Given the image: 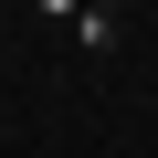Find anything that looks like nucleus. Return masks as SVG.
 Listing matches in <instances>:
<instances>
[{
    "label": "nucleus",
    "instance_id": "1",
    "mask_svg": "<svg viewBox=\"0 0 158 158\" xmlns=\"http://www.w3.org/2000/svg\"><path fill=\"white\" fill-rule=\"evenodd\" d=\"M42 21H53L74 53H116V42H127V11H116V0H42Z\"/></svg>",
    "mask_w": 158,
    "mask_h": 158
}]
</instances>
